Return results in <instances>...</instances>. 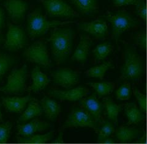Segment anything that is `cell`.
<instances>
[{"instance_id": "obj_1", "label": "cell", "mask_w": 147, "mask_h": 144, "mask_svg": "<svg viewBox=\"0 0 147 144\" xmlns=\"http://www.w3.org/2000/svg\"><path fill=\"white\" fill-rule=\"evenodd\" d=\"M73 32L69 28H55L48 40L51 45L52 56L57 64L64 61L70 55Z\"/></svg>"}, {"instance_id": "obj_2", "label": "cell", "mask_w": 147, "mask_h": 144, "mask_svg": "<svg viewBox=\"0 0 147 144\" xmlns=\"http://www.w3.org/2000/svg\"><path fill=\"white\" fill-rule=\"evenodd\" d=\"M144 74V65L136 50L131 46L125 48V61L121 68L119 79L131 82H137Z\"/></svg>"}, {"instance_id": "obj_3", "label": "cell", "mask_w": 147, "mask_h": 144, "mask_svg": "<svg viewBox=\"0 0 147 144\" xmlns=\"http://www.w3.org/2000/svg\"><path fill=\"white\" fill-rule=\"evenodd\" d=\"M73 21H49L40 11L36 9L28 13L27 16V29L31 39L45 34L50 29L58 26H63Z\"/></svg>"}, {"instance_id": "obj_4", "label": "cell", "mask_w": 147, "mask_h": 144, "mask_svg": "<svg viewBox=\"0 0 147 144\" xmlns=\"http://www.w3.org/2000/svg\"><path fill=\"white\" fill-rule=\"evenodd\" d=\"M28 68L26 65L13 70L7 77L6 84L0 87V92L9 95H22L26 90Z\"/></svg>"}, {"instance_id": "obj_5", "label": "cell", "mask_w": 147, "mask_h": 144, "mask_svg": "<svg viewBox=\"0 0 147 144\" xmlns=\"http://www.w3.org/2000/svg\"><path fill=\"white\" fill-rule=\"evenodd\" d=\"M106 17L112 25L113 35L117 41L124 32L134 28L139 25L137 20L125 11L108 12Z\"/></svg>"}, {"instance_id": "obj_6", "label": "cell", "mask_w": 147, "mask_h": 144, "mask_svg": "<svg viewBox=\"0 0 147 144\" xmlns=\"http://www.w3.org/2000/svg\"><path fill=\"white\" fill-rule=\"evenodd\" d=\"M99 127L100 125L95 122L79 104L72 107L67 120L64 123L63 128L83 127L96 129Z\"/></svg>"}, {"instance_id": "obj_7", "label": "cell", "mask_w": 147, "mask_h": 144, "mask_svg": "<svg viewBox=\"0 0 147 144\" xmlns=\"http://www.w3.org/2000/svg\"><path fill=\"white\" fill-rule=\"evenodd\" d=\"M28 61L38 64L44 67L50 64L49 54L45 43L43 40L36 41L28 48L24 53Z\"/></svg>"}, {"instance_id": "obj_8", "label": "cell", "mask_w": 147, "mask_h": 144, "mask_svg": "<svg viewBox=\"0 0 147 144\" xmlns=\"http://www.w3.org/2000/svg\"><path fill=\"white\" fill-rule=\"evenodd\" d=\"M46 11L52 17L73 18L79 17V14L69 6L64 0H39Z\"/></svg>"}, {"instance_id": "obj_9", "label": "cell", "mask_w": 147, "mask_h": 144, "mask_svg": "<svg viewBox=\"0 0 147 144\" xmlns=\"http://www.w3.org/2000/svg\"><path fill=\"white\" fill-rule=\"evenodd\" d=\"M80 105L95 122L100 125L104 123V104L100 103L93 94L88 97H84L80 100Z\"/></svg>"}, {"instance_id": "obj_10", "label": "cell", "mask_w": 147, "mask_h": 144, "mask_svg": "<svg viewBox=\"0 0 147 144\" xmlns=\"http://www.w3.org/2000/svg\"><path fill=\"white\" fill-rule=\"evenodd\" d=\"M53 84L68 89L79 82L80 73L69 68H61L52 73Z\"/></svg>"}, {"instance_id": "obj_11", "label": "cell", "mask_w": 147, "mask_h": 144, "mask_svg": "<svg viewBox=\"0 0 147 144\" xmlns=\"http://www.w3.org/2000/svg\"><path fill=\"white\" fill-rule=\"evenodd\" d=\"M26 44L24 31L20 26L9 23L4 48L11 52H16L24 47Z\"/></svg>"}, {"instance_id": "obj_12", "label": "cell", "mask_w": 147, "mask_h": 144, "mask_svg": "<svg viewBox=\"0 0 147 144\" xmlns=\"http://www.w3.org/2000/svg\"><path fill=\"white\" fill-rule=\"evenodd\" d=\"M88 88L79 87L75 89L68 90H61L57 89H52L49 92V94L53 98L59 99L61 101H80L85 97L88 94Z\"/></svg>"}, {"instance_id": "obj_13", "label": "cell", "mask_w": 147, "mask_h": 144, "mask_svg": "<svg viewBox=\"0 0 147 144\" xmlns=\"http://www.w3.org/2000/svg\"><path fill=\"white\" fill-rule=\"evenodd\" d=\"M50 127L51 125L50 123L44 120L35 119L28 123L17 125V135L22 137H29L36 133L45 132Z\"/></svg>"}, {"instance_id": "obj_14", "label": "cell", "mask_w": 147, "mask_h": 144, "mask_svg": "<svg viewBox=\"0 0 147 144\" xmlns=\"http://www.w3.org/2000/svg\"><path fill=\"white\" fill-rule=\"evenodd\" d=\"M11 20L15 23H20L24 20L28 5L23 0H6L4 4Z\"/></svg>"}, {"instance_id": "obj_15", "label": "cell", "mask_w": 147, "mask_h": 144, "mask_svg": "<svg viewBox=\"0 0 147 144\" xmlns=\"http://www.w3.org/2000/svg\"><path fill=\"white\" fill-rule=\"evenodd\" d=\"M79 29L88 32L96 38L102 39L107 35L108 26L105 21L97 20L81 23L79 25Z\"/></svg>"}, {"instance_id": "obj_16", "label": "cell", "mask_w": 147, "mask_h": 144, "mask_svg": "<svg viewBox=\"0 0 147 144\" xmlns=\"http://www.w3.org/2000/svg\"><path fill=\"white\" fill-rule=\"evenodd\" d=\"M3 104L6 111L12 113H22L26 104L32 98L30 96L25 97H2Z\"/></svg>"}, {"instance_id": "obj_17", "label": "cell", "mask_w": 147, "mask_h": 144, "mask_svg": "<svg viewBox=\"0 0 147 144\" xmlns=\"http://www.w3.org/2000/svg\"><path fill=\"white\" fill-rule=\"evenodd\" d=\"M91 45V40L89 37L82 35L80 42L71 56V59L72 61H77L82 64L85 63L88 59Z\"/></svg>"}, {"instance_id": "obj_18", "label": "cell", "mask_w": 147, "mask_h": 144, "mask_svg": "<svg viewBox=\"0 0 147 144\" xmlns=\"http://www.w3.org/2000/svg\"><path fill=\"white\" fill-rule=\"evenodd\" d=\"M31 78L33 80V84L28 89L30 92L38 93L49 85L50 80H49L47 75H45L40 70L38 67H36L32 71Z\"/></svg>"}, {"instance_id": "obj_19", "label": "cell", "mask_w": 147, "mask_h": 144, "mask_svg": "<svg viewBox=\"0 0 147 144\" xmlns=\"http://www.w3.org/2000/svg\"><path fill=\"white\" fill-rule=\"evenodd\" d=\"M40 104L46 117L51 121H55L61 113V105L47 96L41 100Z\"/></svg>"}, {"instance_id": "obj_20", "label": "cell", "mask_w": 147, "mask_h": 144, "mask_svg": "<svg viewBox=\"0 0 147 144\" xmlns=\"http://www.w3.org/2000/svg\"><path fill=\"white\" fill-rule=\"evenodd\" d=\"M42 109L39 105V101L36 98H31L27 109L18 119V123H24L28 120L42 114Z\"/></svg>"}, {"instance_id": "obj_21", "label": "cell", "mask_w": 147, "mask_h": 144, "mask_svg": "<svg viewBox=\"0 0 147 144\" xmlns=\"http://www.w3.org/2000/svg\"><path fill=\"white\" fill-rule=\"evenodd\" d=\"M83 14H92L97 12L99 6L97 0H68Z\"/></svg>"}, {"instance_id": "obj_22", "label": "cell", "mask_w": 147, "mask_h": 144, "mask_svg": "<svg viewBox=\"0 0 147 144\" xmlns=\"http://www.w3.org/2000/svg\"><path fill=\"white\" fill-rule=\"evenodd\" d=\"M124 106L125 114L129 120L128 125L138 124L144 119L143 112L138 108L136 103H126Z\"/></svg>"}, {"instance_id": "obj_23", "label": "cell", "mask_w": 147, "mask_h": 144, "mask_svg": "<svg viewBox=\"0 0 147 144\" xmlns=\"http://www.w3.org/2000/svg\"><path fill=\"white\" fill-rule=\"evenodd\" d=\"M104 106L106 110L107 118L113 123L118 122V115L121 110L123 105H118L110 97H105L103 98Z\"/></svg>"}, {"instance_id": "obj_24", "label": "cell", "mask_w": 147, "mask_h": 144, "mask_svg": "<svg viewBox=\"0 0 147 144\" xmlns=\"http://www.w3.org/2000/svg\"><path fill=\"white\" fill-rule=\"evenodd\" d=\"M139 131L133 128H129L126 126H121L116 131V138L117 141L121 143L130 142L136 139Z\"/></svg>"}, {"instance_id": "obj_25", "label": "cell", "mask_w": 147, "mask_h": 144, "mask_svg": "<svg viewBox=\"0 0 147 144\" xmlns=\"http://www.w3.org/2000/svg\"><path fill=\"white\" fill-rule=\"evenodd\" d=\"M53 131H50L45 134H36L29 137L17 136L16 138L18 143H44L51 140L53 136Z\"/></svg>"}, {"instance_id": "obj_26", "label": "cell", "mask_w": 147, "mask_h": 144, "mask_svg": "<svg viewBox=\"0 0 147 144\" xmlns=\"http://www.w3.org/2000/svg\"><path fill=\"white\" fill-rule=\"evenodd\" d=\"M86 84L93 88L99 97L111 94L115 88V84L112 82H90Z\"/></svg>"}, {"instance_id": "obj_27", "label": "cell", "mask_w": 147, "mask_h": 144, "mask_svg": "<svg viewBox=\"0 0 147 144\" xmlns=\"http://www.w3.org/2000/svg\"><path fill=\"white\" fill-rule=\"evenodd\" d=\"M113 68V64L111 62H105L100 66L91 68L85 72L86 75L90 78H98L102 80L106 72L109 69Z\"/></svg>"}, {"instance_id": "obj_28", "label": "cell", "mask_w": 147, "mask_h": 144, "mask_svg": "<svg viewBox=\"0 0 147 144\" xmlns=\"http://www.w3.org/2000/svg\"><path fill=\"white\" fill-rule=\"evenodd\" d=\"M14 62L15 59L12 56L0 52V82L12 67Z\"/></svg>"}, {"instance_id": "obj_29", "label": "cell", "mask_w": 147, "mask_h": 144, "mask_svg": "<svg viewBox=\"0 0 147 144\" xmlns=\"http://www.w3.org/2000/svg\"><path fill=\"white\" fill-rule=\"evenodd\" d=\"M112 45L110 43L104 42L98 45L93 51L95 59L98 61L105 59L112 52Z\"/></svg>"}, {"instance_id": "obj_30", "label": "cell", "mask_w": 147, "mask_h": 144, "mask_svg": "<svg viewBox=\"0 0 147 144\" xmlns=\"http://www.w3.org/2000/svg\"><path fill=\"white\" fill-rule=\"evenodd\" d=\"M94 130L98 135V138H104L111 136L115 131V128L112 123L110 122H105L100 128H98Z\"/></svg>"}, {"instance_id": "obj_31", "label": "cell", "mask_w": 147, "mask_h": 144, "mask_svg": "<svg viewBox=\"0 0 147 144\" xmlns=\"http://www.w3.org/2000/svg\"><path fill=\"white\" fill-rule=\"evenodd\" d=\"M117 98L119 100H128L131 96V84L126 82L117 90Z\"/></svg>"}, {"instance_id": "obj_32", "label": "cell", "mask_w": 147, "mask_h": 144, "mask_svg": "<svg viewBox=\"0 0 147 144\" xmlns=\"http://www.w3.org/2000/svg\"><path fill=\"white\" fill-rule=\"evenodd\" d=\"M12 123L6 122L0 125V143H6L10 136Z\"/></svg>"}, {"instance_id": "obj_33", "label": "cell", "mask_w": 147, "mask_h": 144, "mask_svg": "<svg viewBox=\"0 0 147 144\" xmlns=\"http://www.w3.org/2000/svg\"><path fill=\"white\" fill-rule=\"evenodd\" d=\"M133 94L138 101V103L140 106V109L143 113H146V95L142 94L140 91L136 87L133 88Z\"/></svg>"}, {"instance_id": "obj_34", "label": "cell", "mask_w": 147, "mask_h": 144, "mask_svg": "<svg viewBox=\"0 0 147 144\" xmlns=\"http://www.w3.org/2000/svg\"><path fill=\"white\" fill-rule=\"evenodd\" d=\"M137 15L142 20L146 19V6L143 0H137L135 4Z\"/></svg>"}, {"instance_id": "obj_35", "label": "cell", "mask_w": 147, "mask_h": 144, "mask_svg": "<svg viewBox=\"0 0 147 144\" xmlns=\"http://www.w3.org/2000/svg\"><path fill=\"white\" fill-rule=\"evenodd\" d=\"M136 42L137 45L143 49H145L146 46V35L144 32H142L136 37Z\"/></svg>"}, {"instance_id": "obj_36", "label": "cell", "mask_w": 147, "mask_h": 144, "mask_svg": "<svg viewBox=\"0 0 147 144\" xmlns=\"http://www.w3.org/2000/svg\"><path fill=\"white\" fill-rule=\"evenodd\" d=\"M137 0H112L113 4L117 7L127 5H135Z\"/></svg>"}, {"instance_id": "obj_37", "label": "cell", "mask_w": 147, "mask_h": 144, "mask_svg": "<svg viewBox=\"0 0 147 144\" xmlns=\"http://www.w3.org/2000/svg\"><path fill=\"white\" fill-rule=\"evenodd\" d=\"M98 142L104 143H115V141L110 137H107L104 138H98Z\"/></svg>"}, {"instance_id": "obj_38", "label": "cell", "mask_w": 147, "mask_h": 144, "mask_svg": "<svg viewBox=\"0 0 147 144\" xmlns=\"http://www.w3.org/2000/svg\"><path fill=\"white\" fill-rule=\"evenodd\" d=\"M4 22V14L3 9L0 7V29H1L3 25Z\"/></svg>"}, {"instance_id": "obj_39", "label": "cell", "mask_w": 147, "mask_h": 144, "mask_svg": "<svg viewBox=\"0 0 147 144\" xmlns=\"http://www.w3.org/2000/svg\"><path fill=\"white\" fill-rule=\"evenodd\" d=\"M63 133H60V134H59V136H58V137L56 139H55V140L52 141V143H63L64 140H63Z\"/></svg>"}, {"instance_id": "obj_40", "label": "cell", "mask_w": 147, "mask_h": 144, "mask_svg": "<svg viewBox=\"0 0 147 144\" xmlns=\"http://www.w3.org/2000/svg\"><path fill=\"white\" fill-rule=\"evenodd\" d=\"M1 103H0V123H1V122H3V115H2L1 111Z\"/></svg>"}, {"instance_id": "obj_41", "label": "cell", "mask_w": 147, "mask_h": 144, "mask_svg": "<svg viewBox=\"0 0 147 144\" xmlns=\"http://www.w3.org/2000/svg\"><path fill=\"white\" fill-rule=\"evenodd\" d=\"M3 40V36H2V34L1 31H0V44H1Z\"/></svg>"}]
</instances>
